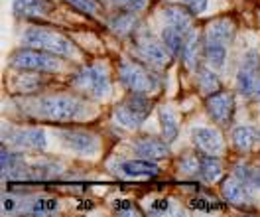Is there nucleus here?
Returning <instances> with one entry per match:
<instances>
[{
  "label": "nucleus",
  "instance_id": "obj_1",
  "mask_svg": "<svg viewBox=\"0 0 260 217\" xmlns=\"http://www.w3.org/2000/svg\"><path fill=\"white\" fill-rule=\"evenodd\" d=\"M40 115L53 122H79L95 117V107L89 101L71 95H49L38 103Z\"/></svg>",
  "mask_w": 260,
  "mask_h": 217
},
{
  "label": "nucleus",
  "instance_id": "obj_2",
  "mask_svg": "<svg viewBox=\"0 0 260 217\" xmlns=\"http://www.w3.org/2000/svg\"><path fill=\"white\" fill-rule=\"evenodd\" d=\"M8 66L16 71L59 73L65 69V57L44 50H36V48H24V50H16L10 55Z\"/></svg>",
  "mask_w": 260,
  "mask_h": 217
},
{
  "label": "nucleus",
  "instance_id": "obj_3",
  "mask_svg": "<svg viewBox=\"0 0 260 217\" xmlns=\"http://www.w3.org/2000/svg\"><path fill=\"white\" fill-rule=\"evenodd\" d=\"M22 42L28 48H36V50H44L61 57H75L77 55V48L73 46V42L69 38L61 36L59 32H53L49 28H42V26H30L22 34Z\"/></svg>",
  "mask_w": 260,
  "mask_h": 217
},
{
  "label": "nucleus",
  "instance_id": "obj_4",
  "mask_svg": "<svg viewBox=\"0 0 260 217\" xmlns=\"http://www.w3.org/2000/svg\"><path fill=\"white\" fill-rule=\"evenodd\" d=\"M118 79L130 93H144L152 95L160 89V77L150 71L148 67L140 66L132 59H122L118 67Z\"/></svg>",
  "mask_w": 260,
  "mask_h": 217
},
{
  "label": "nucleus",
  "instance_id": "obj_5",
  "mask_svg": "<svg viewBox=\"0 0 260 217\" xmlns=\"http://www.w3.org/2000/svg\"><path fill=\"white\" fill-rule=\"evenodd\" d=\"M152 111V101L144 93H130L124 101L114 107V120L128 131L140 129Z\"/></svg>",
  "mask_w": 260,
  "mask_h": 217
},
{
  "label": "nucleus",
  "instance_id": "obj_6",
  "mask_svg": "<svg viewBox=\"0 0 260 217\" xmlns=\"http://www.w3.org/2000/svg\"><path fill=\"white\" fill-rule=\"evenodd\" d=\"M73 85L91 99H105L111 93V75L105 64L81 67L73 75Z\"/></svg>",
  "mask_w": 260,
  "mask_h": 217
},
{
  "label": "nucleus",
  "instance_id": "obj_7",
  "mask_svg": "<svg viewBox=\"0 0 260 217\" xmlns=\"http://www.w3.org/2000/svg\"><path fill=\"white\" fill-rule=\"evenodd\" d=\"M260 73V53L256 50H248L243 55L241 67L237 71V89L244 97H250L256 93Z\"/></svg>",
  "mask_w": 260,
  "mask_h": 217
},
{
  "label": "nucleus",
  "instance_id": "obj_8",
  "mask_svg": "<svg viewBox=\"0 0 260 217\" xmlns=\"http://www.w3.org/2000/svg\"><path fill=\"white\" fill-rule=\"evenodd\" d=\"M4 144L20 150L44 152L48 146V136L42 129H8L4 127Z\"/></svg>",
  "mask_w": 260,
  "mask_h": 217
},
{
  "label": "nucleus",
  "instance_id": "obj_9",
  "mask_svg": "<svg viewBox=\"0 0 260 217\" xmlns=\"http://www.w3.org/2000/svg\"><path fill=\"white\" fill-rule=\"evenodd\" d=\"M57 136L67 150L85 156V158H95L101 150V140L93 133H87V131H59Z\"/></svg>",
  "mask_w": 260,
  "mask_h": 217
},
{
  "label": "nucleus",
  "instance_id": "obj_10",
  "mask_svg": "<svg viewBox=\"0 0 260 217\" xmlns=\"http://www.w3.org/2000/svg\"><path fill=\"white\" fill-rule=\"evenodd\" d=\"M136 53L152 67H166L174 57L168 46L160 40H154L150 32L136 40Z\"/></svg>",
  "mask_w": 260,
  "mask_h": 217
},
{
  "label": "nucleus",
  "instance_id": "obj_11",
  "mask_svg": "<svg viewBox=\"0 0 260 217\" xmlns=\"http://www.w3.org/2000/svg\"><path fill=\"white\" fill-rule=\"evenodd\" d=\"M205 109L209 113V117L221 125V127H229L231 120L235 117V97L227 93V91H217L207 95L205 99Z\"/></svg>",
  "mask_w": 260,
  "mask_h": 217
},
{
  "label": "nucleus",
  "instance_id": "obj_12",
  "mask_svg": "<svg viewBox=\"0 0 260 217\" xmlns=\"http://www.w3.org/2000/svg\"><path fill=\"white\" fill-rule=\"evenodd\" d=\"M0 162H2V178L4 180H26L30 176V166L24 162V158L8 148V144L0 150Z\"/></svg>",
  "mask_w": 260,
  "mask_h": 217
},
{
  "label": "nucleus",
  "instance_id": "obj_13",
  "mask_svg": "<svg viewBox=\"0 0 260 217\" xmlns=\"http://www.w3.org/2000/svg\"><path fill=\"white\" fill-rule=\"evenodd\" d=\"M116 172L126 180H152L160 174L158 164L152 160L140 158V160H124L116 166Z\"/></svg>",
  "mask_w": 260,
  "mask_h": 217
},
{
  "label": "nucleus",
  "instance_id": "obj_14",
  "mask_svg": "<svg viewBox=\"0 0 260 217\" xmlns=\"http://www.w3.org/2000/svg\"><path fill=\"white\" fill-rule=\"evenodd\" d=\"M170 142L156 136H142L134 140V154L146 160H164L170 156Z\"/></svg>",
  "mask_w": 260,
  "mask_h": 217
},
{
  "label": "nucleus",
  "instance_id": "obj_15",
  "mask_svg": "<svg viewBox=\"0 0 260 217\" xmlns=\"http://www.w3.org/2000/svg\"><path fill=\"white\" fill-rule=\"evenodd\" d=\"M191 142L199 152L219 154L223 150V138L219 131L209 129V127H195L191 131Z\"/></svg>",
  "mask_w": 260,
  "mask_h": 217
},
{
  "label": "nucleus",
  "instance_id": "obj_16",
  "mask_svg": "<svg viewBox=\"0 0 260 217\" xmlns=\"http://www.w3.org/2000/svg\"><path fill=\"white\" fill-rule=\"evenodd\" d=\"M12 8L20 18H44L51 12L53 4L49 0H14Z\"/></svg>",
  "mask_w": 260,
  "mask_h": 217
},
{
  "label": "nucleus",
  "instance_id": "obj_17",
  "mask_svg": "<svg viewBox=\"0 0 260 217\" xmlns=\"http://www.w3.org/2000/svg\"><path fill=\"white\" fill-rule=\"evenodd\" d=\"M203 182L213 184L223 176V164L215 154L207 152H199V174H197Z\"/></svg>",
  "mask_w": 260,
  "mask_h": 217
},
{
  "label": "nucleus",
  "instance_id": "obj_18",
  "mask_svg": "<svg viewBox=\"0 0 260 217\" xmlns=\"http://www.w3.org/2000/svg\"><path fill=\"white\" fill-rule=\"evenodd\" d=\"M235 32H237V28H235L233 20H227V18L215 20L211 26L207 28V38L205 40L207 42L223 44V46H231L233 40H235Z\"/></svg>",
  "mask_w": 260,
  "mask_h": 217
},
{
  "label": "nucleus",
  "instance_id": "obj_19",
  "mask_svg": "<svg viewBox=\"0 0 260 217\" xmlns=\"http://www.w3.org/2000/svg\"><path fill=\"white\" fill-rule=\"evenodd\" d=\"M223 198L233 205H248L250 203V190L233 176V178H227L223 182Z\"/></svg>",
  "mask_w": 260,
  "mask_h": 217
},
{
  "label": "nucleus",
  "instance_id": "obj_20",
  "mask_svg": "<svg viewBox=\"0 0 260 217\" xmlns=\"http://www.w3.org/2000/svg\"><path fill=\"white\" fill-rule=\"evenodd\" d=\"M231 140H233V146L239 152H248L254 148V144L258 140V131L250 125L235 127L231 133Z\"/></svg>",
  "mask_w": 260,
  "mask_h": 217
},
{
  "label": "nucleus",
  "instance_id": "obj_21",
  "mask_svg": "<svg viewBox=\"0 0 260 217\" xmlns=\"http://www.w3.org/2000/svg\"><path fill=\"white\" fill-rule=\"evenodd\" d=\"M164 18H166V26H170V28H176L179 32L191 30V12L187 8L168 6V8H164Z\"/></svg>",
  "mask_w": 260,
  "mask_h": 217
},
{
  "label": "nucleus",
  "instance_id": "obj_22",
  "mask_svg": "<svg viewBox=\"0 0 260 217\" xmlns=\"http://www.w3.org/2000/svg\"><path fill=\"white\" fill-rule=\"evenodd\" d=\"M205 46H201V40L197 32L193 30H187L185 32V40H183V50H181V59L187 67L197 66V59H199V53L203 51Z\"/></svg>",
  "mask_w": 260,
  "mask_h": 217
},
{
  "label": "nucleus",
  "instance_id": "obj_23",
  "mask_svg": "<svg viewBox=\"0 0 260 217\" xmlns=\"http://www.w3.org/2000/svg\"><path fill=\"white\" fill-rule=\"evenodd\" d=\"M158 118H160V129H162V138L168 142H174L179 134V122L174 111L170 107H162L158 111Z\"/></svg>",
  "mask_w": 260,
  "mask_h": 217
},
{
  "label": "nucleus",
  "instance_id": "obj_24",
  "mask_svg": "<svg viewBox=\"0 0 260 217\" xmlns=\"http://www.w3.org/2000/svg\"><path fill=\"white\" fill-rule=\"evenodd\" d=\"M233 176L243 185H246L250 192L260 190V168L248 166V164H237L233 170Z\"/></svg>",
  "mask_w": 260,
  "mask_h": 217
},
{
  "label": "nucleus",
  "instance_id": "obj_25",
  "mask_svg": "<svg viewBox=\"0 0 260 217\" xmlns=\"http://www.w3.org/2000/svg\"><path fill=\"white\" fill-rule=\"evenodd\" d=\"M46 85V79L42 77V73L36 71H22V77L14 79L12 87L16 89V93H36L38 89H42Z\"/></svg>",
  "mask_w": 260,
  "mask_h": 217
},
{
  "label": "nucleus",
  "instance_id": "obj_26",
  "mask_svg": "<svg viewBox=\"0 0 260 217\" xmlns=\"http://www.w3.org/2000/svg\"><path fill=\"white\" fill-rule=\"evenodd\" d=\"M229 46H223V44H217V42H207L205 40V48H203V53H205V59L207 64L213 67V69H221L227 61V53H229Z\"/></svg>",
  "mask_w": 260,
  "mask_h": 217
},
{
  "label": "nucleus",
  "instance_id": "obj_27",
  "mask_svg": "<svg viewBox=\"0 0 260 217\" xmlns=\"http://www.w3.org/2000/svg\"><path fill=\"white\" fill-rule=\"evenodd\" d=\"M57 207H59V203L53 198H36V200L26 205V213L38 217L53 215V213H57Z\"/></svg>",
  "mask_w": 260,
  "mask_h": 217
},
{
  "label": "nucleus",
  "instance_id": "obj_28",
  "mask_svg": "<svg viewBox=\"0 0 260 217\" xmlns=\"http://www.w3.org/2000/svg\"><path fill=\"white\" fill-rule=\"evenodd\" d=\"M109 28L113 30V32L120 34V36H126L134 30V26H136V20H134V12H120L118 10V14H114V16L109 18Z\"/></svg>",
  "mask_w": 260,
  "mask_h": 217
},
{
  "label": "nucleus",
  "instance_id": "obj_29",
  "mask_svg": "<svg viewBox=\"0 0 260 217\" xmlns=\"http://www.w3.org/2000/svg\"><path fill=\"white\" fill-rule=\"evenodd\" d=\"M183 40H185V32H179V30L170 28V26H166L162 30V42L168 46V50L172 51V55H176V57H181Z\"/></svg>",
  "mask_w": 260,
  "mask_h": 217
},
{
  "label": "nucleus",
  "instance_id": "obj_30",
  "mask_svg": "<svg viewBox=\"0 0 260 217\" xmlns=\"http://www.w3.org/2000/svg\"><path fill=\"white\" fill-rule=\"evenodd\" d=\"M197 81H199V87L203 93L211 95V93H217L219 87H221V81L217 77V73L213 71V67H201L197 71Z\"/></svg>",
  "mask_w": 260,
  "mask_h": 217
},
{
  "label": "nucleus",
  "instance_id": "obj_31",
  "mask_svg": "<svg viewBox=\"0 0 260 217\" xmlns=\"http://www.w3.org/2000/svg\"><path fill=\"white\" fill-rule=\"evenodd\" d=\"M103 2L111 4L113 8L120 10V12H134V14L142 12L148 4V0H103Z\"/></svg>",
  "mask_w": 260,
  "mask_h": 217
},
{
  "label": "nucleus",
  "instance_id": "obj_32",
  "mask_svg": "<svg viewBox=\"0 0 260 217\" xmlns=\"http://www.w3.org/2000/svg\"><path fill=\"white\" fill-rule=\"evenodd\" d=\"M178 168L181 174H187V176L199 174V154H183L179 158Z\"/></svg>",
  "mask_w": 260,
  "mask_h": 217
},
{
  "label": "nucleus",
  "instance_id": "obj_33",
  "mask_svg": "<svg viewBox=\"0 0 260 217\" xmlns=\"http://www.w3.org/2000/svg\"><path fill=\"white\" fill-rule=\"evenodd\" d=\"M65 2L87 16H93L99 12V0H65Z\"/></svg>",
  "mask_w": 260,
  "mask_h": 217
},
{
  "label": "nucleus",
  "instance_id": "obj_34",
  "mask_svg": "<svg viewBox=\"0 0 260 217\" xmlns=\"http://www.w3.org/2000/svg\"><path fill=\"white\" fill-rule=\"evenodd\" d=\"M113 207H114V213H118V215H138L136 205L128 200H114Z\"/></svg>",
  "mask_w": 260,
  "mask_h": 217
},
{
  "label": "nucleus",
  "instance_id": "obj_35",
  "mask_svg": "<svg viewBox=\"0 0 260 217\" xmlns=\"http://www.w3.org/2000/svg\"><path fill=\"white\" fill-rule=\"evenodd\" d=\"M189 205L197 209V211H205V213H209V211H215V209H219L221 205L219 203H213V201L205 200V198H193V200L189 201Z\"/></svg>",
  "mask_w": 260,
  "mask_h": 217
},
{
  "label": "nucleus",
  "instance_id": "obj_36",
  "mask_svg": "<svg viewBox=\"0 0 260 217\" xmlns=\"http://www.w3.org/2000/svg\"><path fill=\"white\" fill-rule=\"evenodd\" d=\"M183 2V6L191 12V14H203L205 10H207V4H209V0H181Z\"/></svg>",
  "mask_w": 260,
  "mask_h": 217
},
{
  "label": "nucleus",
  "instance_id": "obj_37",
  "mask_svg": "<svg viewBox=\"0 0 260 217\" xmlns=\"http://www.w3.org/2000/svg\"><path fill=\"white\" fill-rule=\"evenodd\" d=\"M168 209H170V200H166V198L154 200L150 203V213H154V215H164V213H168Z\"/></svg>",
  "mask_w": 260,
  "mask_h": 217
},
{
  "label": "nucleus",
  "instance_id": "obj_38",
  "mask_svg": "<svg viewBox=\"0 0 260 217\" xmlns=\"http://www.w3.org/2000/svg\"><path fill=\"white\" fill-rule=\"evenodd\" d=\"M14 200H10V198H4V201H2V207H4V211H12L14 209Z\"/></svg>",
  "mask_w": 260,
  "mask_h": 217
},
{
  "label": "nucleus",
  "instance_id": "obj_39",
  "mask_svg": "<svg viewBox=\"0 0 260 217\" xmlns=\"http://www.w3.org/2000/svg\"><path fill=\"white\" fill-rule=\"evenodd\" d=\"M91 205H93L91 201H81V203H79L77 207H79V209H85V207H91Z\"/></svg>",
  "mask_w": 260,
  "mask_h": 217
},
{
  "label": "nucleus",
  "instance_id": "obj_40",
  "mask_svg": "<svg viewBox=\"0 0 260 217\" xmlns=\"http://www.w3.org/2000/svg\"><path fill=\"white\" fill-rule=\"evenodd\" d=\"M254 95H256V99H258V103H260V81H258V87H256V93H254Z\"/></svg>",
  "mask_w": 260,
  "mask_h": 217
}]
</instances>
